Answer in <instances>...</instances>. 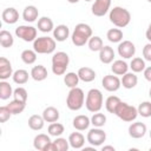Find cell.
<instances>
[{
  "label": "cell",
  "instance_id": "cell-25",
  "mask_svg": "<svg viewBox=\"0 0 151 151\" xmlns=\"http://www.w3.org/2000/svg\"><path fill=\"white\" fill-rule=\"evenodd\" d=\"M129 65L126 64V61H124L123 59H118L112 61L111 65V71L113 72V74L116 76H124L127 71H129Z\"/></svg>",
  "mask_w": 151,
  "mask_h": 151
},
{
  "label": "cell",
  "instance_id": "cell-49",
  "mask_svg": "<svg viewBox=\"0 0 151 151\" xmlns=\"http://www.w3.org/2000/svg\"><path fill=\"white\" fill-rule=\"evenodd\" d=\"M70 4H77V2H79V0H67Z\"/></svg>",
  "mask_w": 151,
  "mask_h": 151
},
{
  "label": "cell",
  "instance_id": "cell-8",
  "mask_svg": "<svg viewBox=\"0 0 151 151\" xmlns=\"http://www.w3.org/2000/svg\"><path fill=\"white\" fill-rule=\"evenodd\" d=\"M15 35L26 42H31L37 39V28L28 25H20L15 28Z\"/></svg>",
  "mask_w": 151,
  "mask_h": 151
},
{
  "label": "cell",
  "instance_id": "cell-5",
  "mask_svg": "<svg viewBox=\"0 0 151 151\" xmlns=\"http://www.w3.org/2000/svg\"><path fill=\"white\" fill-rule=\"evenodd\" d=\"M70 64V57L66 52L59 51L52 57V72L55 76H63L66 73V68Z\"/></svg>",
  "mask_w": 151,
  "mask_h": 151
},
{
  "label": "cell",
  "instance_id": "cell-17",
  "mask_svg": "<svg viewBox=\"0 0 151 151\" xmlns=\"http://www.w3.org/2000/svg\"><path fill=\"white\" fill-rule=\"evenodd\" d=\"M51 142H52V140H51V138H50L48 134L39 133V134H37V136L34 137V139H33V146H34V149H37V150H39V151H45L46 146H47Z\"/></svg>",
  "mask_w": 151,
  "mask_h": 151
},
{
  "label": "cell",
  "instance_id": "cell-14",
  "mask_svg": "<svg viewBox=\"0 0 151 151\" xmlns=\"http://www.w3.org/2000/svg\"><path fill=\"white\" fill-rule=\"evenodd\" d=\"M13 70H12V64L11 61L5 58L1 57L0 58V79L1 80H7L9 77L13 76Z\"/></svg>",
  "mask_w": 151,
  "mask_h": 151
},
{
  "label": "cell",
  "instance_id": "cell-16",
  "mask_svg": "<svg viewBox=\"0 0 151 151\" xmlns=\"http://www.w3.org/2000/svg\"><path fill=\"white\" fill-rule=\"evenodd\" d=\"M90 124H91V119L87 116H85V114L76 116L73 118V122H72V125H73V127L77 131H85V130H87Z\"/></svg>",
  "mask_w": 151,
  "mask_h": 151
},
{
  "label": "cell",
  "instance_id": "cell-48",
  "mask_svg": "<svg viewBox=\"0 0 151 151\" xmlns=\"http://www.w3.org/2000/svg\"><path fill=\"white\" fill-rule=\"evenodd\" d=\"M101 150H103V151H107V150H111V151H114L116 149H114V146H112V145H104V146L101 147Z\"/></svg>",
  "mask_w": 151,
  "mask_h": 151
},
{
  "label": "cell",
  "instance_id": "cell-26",
  "mask_svg": "<svg viewBox=\"0 0 151 151\" xmlns=\"http://www.w3.org/2000/svg\"><path fill=\"white\" fill-rule=\"evenodd\" d=\"M42 117L45 119V122L47 123H54L58 122L60 114H59V110L54 106H47L44 111H42Z\"/></svg>",
  "mask_w": 151,
  "mask_h": 151
},
{
  "label": "cell",
  "instance_id": "cell-29",
  "mask_svg": "<svg viewBox=\"0 0 151 151\" xmlns=\"http://www.w3.org/2000/svg\"><path fill=\"white\" fill-rule=\"evenodd\" d=\"M29 76H31V74H28V72H27L26 70L19 68V70H17V71L13 73L12 78H13V81H14L15 84H18V85H24V84H26V83L28 81V77H29Z\"/></svg>",
  "mask_w": 151,
  "mask_h": 151
},
{
  "label": "cell",
  "instance_id": "cell-10",
  "mask_svg": "<svg viewBox=\"0 0 151 151\" xmlns=\"http://www.w3.org/2000/svg\"><path fill=\"white\" fill-rule=\"evenodd\" d=\"M136 53V46L130 40H123L118 45V54L124 59H130Z\"/></svg>",
  "mask_w": 151,
  "mask_h": 151
},
{
  "label": "cell",
  "instance_id": "cell-18",
  "mask_svg": "<svg viewBox=\"0 0 151 151\" xmlns=\"http://www.w3.org/2000/svg\"><path fill=\"white\" fill-rule=\"evenodd\" d=\"M70 35V28L66 25H58L57 27H54L53 29V38L55 39V41L63 42L65 41Z\"/></svg>",
  "mask_w": 151,
  "mask_h": 151
},
{
  "label": "cell",
  "instance_id": "cell-11",
  "mask_svg": "<svg viewBox=\"0 0 151 151\" xmlns=\"http://www.w3.org/2000/svg\"><path fill=\"white\" fill-rule=\"evenodd\" d=\"M101 85H103V87L106 91H109V92H116L122 86V81H120V79L116 74L114 76L113 74H107V76H105L103 78Z\"/></svg>",
  "mask_w": 151,
  "mask_h": 151
},
{
  "label": "cell",
  "instance_id": "cell-39",
  "mask_svg": "<svg viewBox=\"0 0 151 151\" xmlns=\"http://www.w3.org/2000/svg\"><path fill=\"white\" fill-rule=\"evenodd\" d=\"M91 124L94 127H103L106 124V116L104 113H101L100 111L94 112L93 116L91 117Z\"/></svg>",
  "mask_w": 151,
  "mask_h": 151
},
{
  "label": "cell",
  "instance_id": "cell-51",
  "mask_svg": "<svg viewBox=\"0 0 151 151\" xmlns=\"http://www.w3.org/2000/svg\"><path fill=\"white\" fill-rule=\"evenodd\" d=\"M150 138H151V130H150Z\"/></svg>",
  "mask_w": 151,
  "mask_h": 151
},
{
  "label": "cell",
  "instance_id": "cell-2",
  "mask_svg": "<svg viewBox=\"0 0 151 151\" xmlns=\"http://www.w3.org/2000/svg\"><path fill=\"white\" fill-rule=\"evenodd\" d=\"M109 19H110V21L116 27L123 28V27H126L130 24V21H131V13L126 8H124V7L116 6V7H113L110 11Z\"/></svg>",
  "mask_w": 151,
  "mask_h": 151
},
{
  "label": "cell",
  "instance_id": "cell-36",
  "mask_svg": "<svg viewBox=\"0 0 151 151\" xmlns=\"http://www.w3.org/2000/svg\"><path fill=\"white\" fill-rule=\"evenodd\" d=\"M120 101H122L120 98L117 97V96H110V97H107V99L105 100L106 111L110 112V113H114L116 112V109H117V106L119 105Z\"/></svg>",
  "mask_w": 151,
  "mask_h": 151
},
{
  "label": "cell",
  "instance_id": "cell-50",
  "mask_svg": "<svg viewBox=\"0 0 151 151\" xmlns=\"http://www.w3.org/2000/svg\"><path fill=\"white\" fill-rule=\"evenodd\" d=\"M149 96H150V98H151V87H150V91H149Z\"/></svg>",
  "mask_w": 151,
  "mask_h": 151
},
{
  "label": "cell",
  "instance_id": "cell-22",
  "mask_svg": "<svg viewBox=\"0 0 151 151\" xmlns=\"http://www.w3.org/2000/svg\"><path fill=\"white\" fill-rule=\"evenodd\" d=\"M39 17V11L35 6L33 5H28L24 8L22 12V19L27 22H34Z\"/></svg>",
  "mask_w": 151,
  "mask_h": 151
},
{
  "label": "cell",
  "instance_id": "cell-21",
  "mask_svg": "<svg viewBox=\"0 0 151 151\" xmlns=\"http://www.w3.org/2000/svg\"><path fill=\"white\" fill-rule=\"evenodd\" d=\"M68 142H70V146L72 149H83L84 144H85V137L83 133L80 132H72L68 136Z\"/></svg>",
  "mask_w": 151,
  "mask_h": 151
},
{
  "label": "cell",
  "instance_id": "cell-20",
  "mask_svg": "<svg viewBox=\"0 0 151 151\" xmlns=\"http://www.w3.org/2000/svg\"><path fill=\"white\" fill-rule=\"evenodd\" d=\"M120 81H122V86H123V87L130 90V88L136 87V85L138 84V77L136 76L134 72H126V73L122 77Z\"/></svg>",
  "mask_w": 151,
  "mask_h": 151
},
{
  "label": "cell",
  "instance_id": "cell-52",
  "mask_svg": "<svg viewBox=\"0 0 151 151\" xmlns=\"http://www.w3.org/2000/svg\"><path fill=\"white\" fill-rule=\"evenodd\" d=\"M85 1H92V0H85Z\"/></svg>",
  "mask_w": 151,
  "mask_h": 151
},
{
  "label": "cell",
  "instance_id": "cell-4",
  "mask_svg": "<svg viewBox=\"0 0 151 151\" xmlns=\"http://www.w3.org/2000/svg\"><path fill=\"white\" fill-rule=\"evenodd\" d=\"M103 93L98 88H91L87 94H86V99H85V106L90 112H98L101 110L103 107Z\"/></svg>",
  "mask_w": 151,
  "mask_h": 151
},
{
  "label": "cell",
  "instance_id": "cell-13",
  "mask_svg": "<svg viewBox=\"0 0 151 151\" xmlns=\"http://www.w3.org/2000/svg\"><path fill=\"white\" fill-rule=\"evenodd\" d=\"M146 125L142 122H136V123H132L130 126H129V134L131 138H134V139H139V138H143L146 133Z\"/></svg>",
  "mask_w": 151,
  "mask_h": 151
},
{
  "label": "cell",
  "instance_id": "cell-34",
  "mask_svg": "<svg viewBox=\"0 0 151 151\" xmlns=\"http://www.w3.org/2000/svg\"><path fill=\"white\" fill-rule=\"evenodd\" d=\"M79 76L78 73L76 72H68L64 76V83L67 87L72 88V87H77L78 86V83H79Z\"/></svg>",
  "mask_w": 151,
  "mask_h": 151
},
{
  "label": "cell",
  "instance_id": "cell-35",
  "mask_svg": "<svg viewBox=\"0 0 151 151\" xmlns=\"http://www.w3.org/2000/svg\"><path fill=\"white\" fill-rule=\"evenodd\" d=\"M87 45H88V48H90L92 52H99V51L103 48L104 42H103V40H101L100 37H98V35H94V37H93V35H92V37L88 39Z\"/></svg>",
  "mask_w": 151,
  "mask_h": 151
},
{
  "label": "cell",
  "instance_id": "cell-46",
  "mask_svg": "<svg viewBox=\"0 0 151 151\" xmlns=\"http://www.w3.org/2000/svg\"><path fill=\"white\" fill-rule=\"evenodd\" d=\"M143 72H144V78H145L147 81L151 83V66L145 67V70H144Z\"/></svg>",
  "mask_w": 151,
  "mask_h": 151
},
{
  "label": "cell",
  "instance_id": "cell-31",
  "mask_svg": "<svg viewBox=\"0 0 151 151\" xmlns=\"http://www.w3.org/2000/svg\"><path fill=\"white\" fill-rule=\"evenodd\" d=\"M13 91L14 90L12 88L9 83H7L6 80L0 81V99H2V100L9 99V97L13 96Z\"/></svg>",
  "mask_w": 151,
  "mask_h": 151
},
{
  "label": "cell",
  "instance_id": "cell-40",
  "mask_svg": "<svg viewBox=\"0 0 151 151\" xmlns=\"http://www.w3.org/2000/svg\"><path fill=\"white\" fill-rule=\"evenodd\" d=\"M7 106H8V109L11 110L12 114H19V113H21V112L25 110L26 103H21V101H19V100L13 99L12 101H9V104H7Z\"/></svg>",
  "mask_w": 151,
  "mask_h": 151
},
{
  "label": "cell",
  "instance_id": "cell-33",
  "mask_svg": "<svg viewBox=\"0 0 151 151\" xmlns=\"http://www.w3.org/2000/svg\"><path fill=\"white\" fill-rule=\"evenodd\" d=\"M106 38L110 42H120L123 40V31L120 28H111L107 31Z\"/></svg>",
  "mask_w": 151,
  "mask_h": 151
},
{
  "label": "cell",
  "instance_id": "cell-44",
  "mask_svg": "<svg viewBox=\"0 0 151 151\" xmlns=\"http://www.w3.org/2000/svg\"><path fill=\"white\" fill-rule=\"evenodd\" d=\"M12 116L11 110L8 109V106H0V123H6Z\"/></svg>",
  "mask_w": 151,
  "mask_h": 151
},
{
  "label": "cell",
  "instance_id": "cell-42",
  "mask_svg": "<svg viewBox=\"0 0 151 151\" xmlns=\"http://www.w3.org/2000/svg\"><path fill=\"white\" fill-rule=\"evenodd\" d=\"M13 98L15 100H19L21 103H27V98H28V93L26 91V88L19 86L13 91Z\"/></svg>",
  "mask_w": 151,
  "mask_h": 151
},
{
  "label": "cell",
  "instance_id": "cell-47",
  "mask_svg": "<svg viewBox=\"0 0 151 151\" xmlns=\"http://www.w3.org/2000/svg\"><path fill=\"white\" fill-rule=\"evenodd\" d=\"M145 37L149 40V42H151V22H150V25H149V27H147V29L145 32Z\"/></svg>",
  "mask_w": 151,
  "mask_h": 151
},
{
  "label": "cell",
  "instance_id": "cell-19",
  "mask_svg": "<svg viewBox=\"0 0 151 151\" xmlns=\"http://www.w3.org/2000/svg\"><path fill=\"white\" fill-rule=\"evenodd\" d=\"M77 73H78V76H79V79L83 80L84 83H91V81H93V80L96 79V77H97L94 70L91 68V67H87V66L80 67Z\"/></svg>",
  "mask_w": 151,
  "mask_h": 151
},
{
  "label": "cell",
  "instance_id": "cell-38",
  "mask_svg": "<svg viewBox=\"0 0 151 151\" xmlns=\"http://www.w3.org/2000/svg\"><path fill=\"white\" fill-rule=\"evenodd\" d=\"M47 131H48V134L52 136V137H60V136L64 133L65 127H64L63 124L54 122V123H51V124H50Z\"/></svg>",
  "mask_w": 151,
  "mask_h": 151
},
{
  "label": "cell",
  "instance_id": "cell-41",
  "mask_svg": "<svg viewBox=\"0 0 151 151\" xmlns=\"http://www.w3.org/2000/svg\"><path fill=\"white\" fill-rule=\"evenodd\" d=\"M138 110V114L144 117V118H149L151 117V101H143L139 104V106L137 107Z\"/></svg>",
  "mask_w": 151,
  "mask_h": 151
},
{
  "label": "cell",
  "instance_id": "cell-28",
  "mask_svg": "<svg viewBox=\"0 0 151 151\" xmlns=\"http://www.w3.org/2000/svg\"><path fill=\"white\" fill-rule=\"evenodd\" d=\"M45 125V119L42 116H39V114H32L29 118H28V126L31 130H34V131H39L44 127Z\"/></svg>",
  "mask_w": 151,
  "mask_h": 151
},
{
  "label": "cell",
  "instance_id": "cell-6",
  "mask_svg": "<svg viewBox=\"0 0 151 151\" xmlns=\"http://www.w3.org/2000/svg\"><path fill=\"white\" fill-rule=\"evenodd\" d=\"M55 39L50 37H39L33 41V50L38 54H51L55 50Z\"/></svg>",
  "mask_w": 151,
  "mask_h": 151
},
{
  "label": "cell",
  "instance_id": "cell-3",
  "mask_svg": "<svg viewBox=\"0 0 151 151\" xmlns=\"http://www.w3.org/2000/svg\"><path fill=\"white\" fill-rule=\"evenodd\" d=\"M85 104V93L80 87H72L66 98V105L71 111H79Z\"/></svg>",
  "mask_w": 151,
  "mask_h": 151
},
{
  "label": "cell",
  "instance_id": "cell-53",
  "mask_svg": "<svg viewBox=\"0 0 151 151\" xmlns=\"http://www.w3.org/2000/svg\"><path fill=\"white\" fill-rule=\"evenodd\" d=\"M147 1H149V2H151V0H147Z\"/></svg>",
  "mask_w": 151,
  "mask_h": 151
},
{
  "label": "cell",
  "instance_id": "cell-1",
  "mask_svg": "<svg viewBox=\"0 0 151 151\" xmlns=\"http://www.w3.org/2000/svg\"><path fill=\"white\" fill-rule=\"evenodd\" d=\"M92 37V28L90 25L87 24H84V22H80L78 25H76L73 32H72V35H71V39H72V42L73 45L80 47V46H84L85 44H87L88 39Z\"/></svg>",
  "mask_w": 151,
  "mask_h": 151
},
{
  "label": "cell",
  "instance_id": "cell-45",
  "mask_svg": "<svg viewBox=\"0 0 151 151\" xmlns=\"http://www.w3.org/2000/svg\"><path fill=\"white\" fill-rule=\"evenodd\" d=\"M143 57L145 60L151 61V42H147L143 47Z\"/></svg>",
  "mask_w": 151,
  "mask_h": 151
},
{
  "label": "cell",
  "instance_id": "cell-12",
  "mask_svg": "<svg viewBox=\"0 0 151 151\" xmlns=\"http://www.w3.org/2000/svg\"><path fill=\"white\" fill-rule=\"evenodd\" d=\"M111 7V0H94L91 11L96 17H104Z\"/></svg>",
  "mask_w": 151,
  "mask_h": 151
},
{
  "label": "cell",
  "instance_id": "cell-9",
  "mask_svg": "<svg viewBox=\"0 0 151 151\" xmlns=\"http://www.w3.org/2000/svg\"><path fill=\"white\" fill-rule=\"evenodd\" d=\"M86 139L92 146L97 147V146H100L106 140V133L101 127H93L88 130Z\"/></svg>",
  "mask_w": 151,
  "mask_h": 151
},
{
  "label": "cell",
  "instance_id": "cell-7",
  "mask_svg": "<svg viewBox=\"0 0 151 151\" xmlns=\"http://www.w3.org/2000/svg\"><path fill=\"white\" fill-rule=\"evenodd\" d=\"M114 114H116L119 119L130 123V122H133V120L137 118V116H138V110H137V107H134L133 105H130V104H127V103H125V101H120L119 105H118L117 109H116Z\"/></svg>",
  "mask_w": 151,
  "mask_h": 151
},
{
  "label": "cell",
  "instance_id": "cell-32",
  "mask_svg": "<svg viewBox=\"0 0 151 151\" xmlns=\"http://www.w3.org/2000/svg\"><path fill=\"white\" fill-rule=\"evenodd\" d=\"M146 65H145V59L143 58H139V57H136V58H132L131 63H130V68L132 70V72L134 73H139V72H143L145 70Z\"/></svg>",
  "mask_w": 151,
  "mask_h": 151
},
{
  "label": "cell",
  "instance_id": "cell-23",
  "mask_svg": "<svg viewBox=\"0 0 151 151\" xmlns=\"http://www.w3.org/2000/svg\"><path fill=\"white\" fill-rule=\"evenodd\" d=\"M114 59V51L111 46H103V48L99 51V60L103 64H111Z\"/></svg>",
  "mask_w": 151,
  "mask_h": 151
},
{
  "label": "cell",
  "instance_id": "cell-43",
  "mask_svg": "<svg viewBox=\"0 0 151 151\" xmlns=\"http://www.w3.org/2000/svg\"><path fill=\"white\" fill-rule=\"evenodd\" d=\"M53 143H54V145L57 147V151H67L68 147H70L68 139L63 138V137H55V140Z\"/></svg>",
  "mask_w": 151,
  "mask_h": 151
},
{
  "label": "cell",
  "instance_id": "cell-15",
  "mask_svg": "<svg viewBox=\"0 0 151 151\" xmlns=\"http://www.w3.org/2000/svg\"><path fill=\"white\" fill-rule=\"evenodd\" d=\"M1 18H2L4 22H6L8 25H12V24H15L19 20V12L14 7H7L2 11Z\"/></svg>",
  "mask_w": 151,
  "mask_h": 151
},
{
  "label": "cell",
  "instance_id": "cell-27",
  "mask_svg": "<svg viewBox=\"0 0 151 151\" xmlns=\"http://www.w3.org/2000/svg\"><path fill=\"white\" fill-rule=\"evenodd\" d=\"M38 29L42 33H48L54 29V24L51 18L48 17H41L38 19Z\"/></svg>",
  "mask_w": 151,
  "mask_h": 151
},
{
  "label": "cell",
  "instance_id": "cell-54",
  "mask_svg": "<svg viewBox=\"0 0 151 151\" xmlns=\"http://www.w3.org/2000/svg\"><path fill=\"white\" fill-rule=\"evenodd\" d=\"M150 151H151V147H150Z\"/></svg>",
  "mask_w": 151,
  "mask_h": 151
},
{
  "label": "cell",
  "instance_id": "cell-30",
  "mask_svg": "<svg viewBox=\"0 0 151 151\" xmlns=\"http://www.w3.org/2000/svg\"><path fill=\"white\" fill-rule=\"evenodd\" d=\"M13 44H14V38L12 33L6 29H2L0 32V45L5 48H8V47H12Z\"/></svg>",
  "mask_w": 151,
  "mask_h": 151
},
{
  "label": "cell",
  "instance_id": "cell-37",
  "mask_svg": "<svg viewBox=\"0 0 151 151\" xmlns=\"http://www.w3.org/2000/svg\"><path fill=\"white\" fill-rule=\"evenodd\" d=\"M21 60L27 64V65H32L35 63L37 60V52L34 50H24L21 52Z\"/></svg>",
  "mask_w": 151,
  "mask_h": 151
},
{
  "label": "cell",
  "instance_id": "cell-24",
  "mask_svg": "<svg viewBox=\"0 0 151 151\" xmlns=\"http://www.w3.org/2000/svg\"><path fill=\"white\" fill-rule=\"evenodd\" d=\"M31 77L33 78V80L35 81H42L47 78L48 73H47V70L44 65H37V66H33L32 70H31Z\"/></svg>",
  "mask_w": 151,
  "mask_h": 151
}]
</instances>
